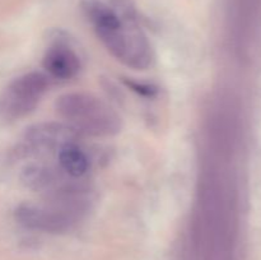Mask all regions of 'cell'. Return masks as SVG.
<instances>
[{
	"label": "cell",
	"mask_w": 261,
	"mask_h": 260,
	"mask_svg": "<svg viewBox=\"0 0 261 260\" xmlns=\"http://www.w3.org/2000/svg\"><path fill=\"white\" fill-rule=\"evenodd\" d=\"M84 12L105 47L114 58L137 70L152 63V48L135 18L101 0H84Z\"/></svg>",
	"instance_id": "cell-1"
},
{
	"label": "cell",
	"mask_w": 261,
	"mask_h": 260,
	"mask_svg": "<svg viewBox=\"0 0 261 260\" xmlns=\"http://www.w3.org/2000/svg\"><path fill=\"white\" fill-rule=\"evenodd\" d=\"M59 115L73 130L93 137H107L120 130V117L102 99L84 93L73 92L58 98Z\"/></svg>",
	"instance_id": "cell-2"
},
{
	"label": "cell",
	"mask_w": 261,
	"mask_h": 260,
	"mask_svg": "<svg viewBox=\"0 0 261 260\" xmlns=\"http://www.w3.org/2000/svg\"><path fill=\"white\" fill-rule=\"evenodd\" d=\"M47 86V78L36 71L23 74L10 82L0 93V121H15L33 111Z\"/></svg>",
	"instance_id": "cell-3"
},
{
	"label": "cell",
	"mask_w": 261,
	"mask_h": 260,
	"mask_svg": "<svg viewBox=\"0 0 261 260\" xmlns=\"http://www.w3.org/2000/svg\"><path fill=\"white\" fill-rule=\"evenodd\" d=\"M81 212L56 200L46 204H22L15 211L18 223L32 231L60 233L75 224Z\"/></svg>",
	"instance_id": "cell-4"
},
{
	"label": "cell",
	"mask_w": 261,
	"mask_h": 260,
	"mask_svg": "<svg viewBox=\"0 0 261 260\" xmlns=\"http://www.w3.org/2000/svg\"><path fill=\"white\" fill-rule=\"evenodd\" d=\"M75 139V130L70 126L59 124H41L31 127L24 137L27 149L36 152L61 149L64 145L73 143Z\"/></svg>",
	"instance_id": "cell-5"
},
{
	"label": "cell",
	"mask_w": 261,
	"mask_h": 260,
	"mask_svg": "<svg viewBox=\"0 0 261 260\" xmlns=\"http://www.w3.org/2000/svg\"><path fill=\"white\" fill-rule=\"evenodd\" d=\"M43 68L53 78L68 81L81 70V60L73 48L64 42H56L46 51Z\"/></svg>",
	"instance_id": "cell-6"
},
{
	"label": "cell",
	"mask_w": 261,
	"mask_h": 260,
	"mask_svg": "<svg viewBox=\"0 0 261 260\" xmlns=\"http://www.w3.org/2000/svg\"><path fill=\"white\" fill-rule=\"evenodd\" d=\"M58 161L61 172L71 178H82L89 171V160L86 152L74 142L59 149Z\"/></svg>",
	"instance_id": "cell-7"
}]
</instances>
